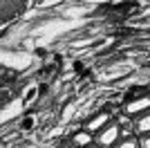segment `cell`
Wrapping results in <instances>:
<instances>
[{
	"label": "cell",
	"instance_id": "obj_1",
	"mask_svg": "<svg viewBox=\"0 0 150 148\" xmlns=\"http://www.w3.org/2000/svg\"><path fill=\"white\" fill-rule=\"evenodd\" d=\"M36 0H0V34L23 20Z\"/></svg>",
	"mask_w": 150,
	"mask_h": 148
},
{
	"label": "cell",
	"instance_id": "obj_2",
	"mask_svg": "<svg viewBox=\"0 0 150 148\" xmlns=\"http://www.w3.org/2000/svg\"><path fill=\"white\" fill-rule=\"evenodd\" d=\"M119 142H121V126L117 121H112L110 126H105L99 135H94V144L101 146V148H114Z\"/></svg>",
	"mask_w": 150,
	"mask_h": 148
},
{
	"label": "cell",
	"instance_id": "obj_3",
	"mask_svg": "<svg viewBox=\"0 0 150 148\" xmlns=\"http://www.w3.org/2000/svg\"><path fill=\"white\" fill-rule=\"evenodd\" d=\"M112 121H114V117L110 115V112L99 110V112H94L92 117L83 123V130H88V132H92V135H99L101 130L105 128V126H110Z\"/></svg>",
	"mask_w": 150,
	"mask_h": 148
},
{
	"label": "cell",
	"instance_id": "obj_4",
	"mask_svg": "<svg viewBox=\"0 0 150 148\" xmlns=\"http://www.w3.org/2000/svg\"><path fill=\"white\" fill-rule=\"evenodd\" d=\"M121 110L130 119H137L141 115H146V112H150V94L148 97H141V99H134V101H125Z\"/></svg>",
	"mask_w": 150,
	"mask_h": 148
},
{
	"label": "cell",
	"instance_id": "obj_5",
	"mask_svg": "<svg viewBox=\"0 0 150 148\" xmlns=\"http://www.w3.org/2000/svg\"><path fill=\"white\" fill-rule=\"evenodd\" d=\"M69 144L74 148H90L94 144V135L88 132V130H83V126H79V128L69 135Z\"/></svg>",
	"mask_w": 150,
	"mask_h": 148
},
{
	"label": "cell",
	"instance_id": "obj_6",
	"mask_svg": "<svg viewBox=\"0 0 150 148\" xmlns=\"http://www.w3.org/2000/svg\"><path fill=\"white\" fill-rule=\"evenodd\" d=\"M134 132H137V137H148L150 135V112H146V115L134 119Z\"/></svg>",
	"mask_w": 150,
	"mask_h": 148
},
{
	"label": "cell",
	"instance_id": "obj_7",
	"mask_svg": "<svg viewBox=\"0 0 150 148\" xmlns=\"http://www.w3.org/2000/svg\"><path fill=\"white\" fill-rule=\"evenodd\" d=\"M150 94V88L148 85H132L128 92L123 94V103L125 101H134V99H141V97H148Z\"/></svg>",
	"mask_w": 150,
	"mask_h": 148
},
{
	"label": "cell",
	"instance_id": "obj_8",
	"mask_svg": "<svg viewBox=\"0 0 150 148\" xmlns=\"http://www.w3.org/2000/svg\"><path fill=\"white\" fill-rule=\"evenodd\" d=\"M114 148H139V137H132V139H121Z\"/></svg>",
	"mask_w": 150,
	"mask_h": 148
},
{
	"label": "cell",
	"instance_id": "obj_9",
	"mask_svg": "<svg viewBox=\"0 0 150 148\" xmlns=\"http://www.w3.org/2000/svg\"><path fill=\"white\" fill-rule=\"evenodd\" d=\"M139 148H150V135L148 137H139Z\"/></svg>",
	"mask_w": 150,
	"mask_h": 148
},
{
	"label": "cell",
	"instance_id": "obj_10",
	"mask_svg": "<svg viewBox=\"0 0 150 148\" xmlns=\"http://www.w3.org/2000/svg\"><path fill=\"white\" fill-rule=\"evenodd\" d=\"M56 148H74V146H72V144H69V142H63V144H58Z\"/></svg>",
	"mask_w": 150,
	"mask_h": 148
},
{
	"label": "cell",
	"instance_id": "obj_11",
	"mask_svg": "<svg viewBox=\"0 0 150 148\" xmlns=\"http://www.w3.org/2000/svg\"><path fill=\"white\" fill-rule=\"evenodd\" d=\"M90 148H101V146H96V144H92V146H90Z\"/></svg>",
	"mask_w": 150,
	"mask_h": 148
}]
</instances>
